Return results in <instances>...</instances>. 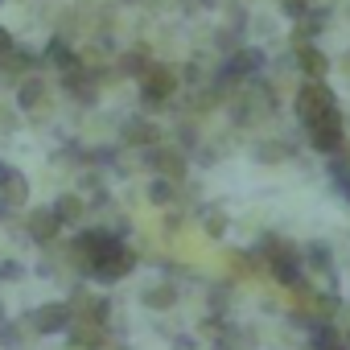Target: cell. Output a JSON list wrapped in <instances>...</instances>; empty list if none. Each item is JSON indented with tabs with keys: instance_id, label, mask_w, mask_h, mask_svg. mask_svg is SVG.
Returning <instances> with one entry per match:
<instances>
[{
	"instance_id": "14",
	"label": "cell",
	"mask_w": 350,
	"mask_h": 350,
	"mask_svg": "<svg viewBox=\"0 0 350 350\" xmlns=\"http://www.w3.org/2000/svg\"><path fill=\"white\" fill-rule=\"evenodd\" d=\"M346 70H350V54H346Z\"/></svg>"
},
{
	"instance_id": "6",
	"label": "cell",
	"mask_w": 350,
	"mask_h": 350,
	"mask_svg": "<svg viewBox=\"0 0 350 350\" xmlns=\"http://www.w3.org/2000/svg\"><path fill=\"white\" fill-rule=\"evenodd\" d=\"M29 325H33V329H42V334L62 329V325H66V305H46V309L29 313Z\"/></svg>"
},
{
	"instance_id": "13",
	"label": "cell",
	"mask_w": 350,
	"mask_h": 350,
	"mask_svg": "<svg viewBox=\"0 0 350 350\" xmlns=\"http://www.w3.org/2000/svg\"><path fill=\"white\" fill-rule=\"evenodd\" d=\"M9 50H13V33H9V29H5V25H0V58H5V54H9Z\"/></svg>"
},
{
	"instance_id": "3",
	"label": "cell",
	"mask_w": 350,
	"mask_h": 350,
	"mask_svg": "<svg viewBox=\"0 0 350 350\" xmlns=\"http://www.w3.org/2000/svg\"><path fill=\"white\" fill-rule=\"evenodd\" d=\"M144 103L148 107H157V103H165L169 95H173V87H178V79H173V70H165V66H148L144 75Z\"/></svg>"
},
{
	"instance_id": "9",
	"label": "cell",
	"mask_w": 350,
	"mask_h": 350,
	"mask_svg": "<svg viewBox=\"0 0 350 350\" xmlns=\"http://www.w3.org/2000/svg\"><path fill=\"white\" fill-rule=\"evenodd\" d=\"M42 95H46V87H42V83H21V107L42 103Z\"/></svg>"
},
{
	"instance_id": "2",
	"label": "cell",
	"mask_w": 350,
	"mask_h": 350,
	"mask_svg": "<svg viewBox=\"0 0 350 350\" xmlns=\"http://www.w3.org/2000/svg\"><path fill=\"white\" fill-rule=\"evenodd\" d=\"M309 140L321 152H338L342 148V116H338V107H329L317 120H309Z\"/></svg>"
},
{
	"instance_id": "12",
	"label": "cell",
	"mask_w": 350,
	"mask_h": 350,
	"mask_svg": "<svg viewBox=\"0 0 350 350\" xmlns=\"http://www.w3.org/2000/svg\"><path fill=\"white\" fill-rule=\"evenodd\" d=\"M169 198H173V186L157 182V186H152V202H169Z\"/></svg>"
},
{
	"instance_id": "5",
	"label": "cell",
	"mask_w": 350,
	"mask_h": 350,
	"mask_svg": "<svg viewBox=\"0 0 350 350\" xmlns=\"http://www.w3.org/2000/svg\"><path fill=\"white\" fill-rule=\"evenodd\" d=\"M297 66H301L309 79H321V75L329 70V58H325L317 46H309V42H305V46H297Z\"/></svg>"
},
{
	"instance_id": "8",
	"label": "cell",
	"mask_w": 350,
	"mask_h": 350,
	"mask_svg": "<svg viewBox=\"0 0 350 350\" xmlns=\"http://www.w3.org/2000/svg\"><path fill=\"white\" fill-rule=\"evenodd\" d=\"M29 231H33L38 239H50V235L58 231V215H54V211H38V215L29 219Z\"/></svg>"
},
{
	"instance_id": "11",
	"label": "cell",
	"mask_w": 350,
	"mask_h": 350,
	"mask_svg": "<svg viewBox=\"0 0 350 350\" xmlns=\"http://www.w3.org/2000/svg\"><path fill=\"white\" fill-rule=\"evenodd\" d=\"M79 211H83V206H79L75 198H62V202L54 206V215H58V223H70V219H79Z\"/></svg>"
},
{
	"instance_id": "4",
	"label": "cell",
	"mask_w": 350,
	"mask_h": 350,
	"mask_svg": "<svg viewBox=\"0 0 350 350\" xmlns=\"http://www.w3.org/2000/svg\"><path fill=\"white\" fill-rule=\"evenodd\" d=\"M260 66H264V50H256V46H239V50H231L227 75H231V79H243V75H256Z\"/></svg>"
},
{
	"instance_id": "1",
	"label": "cell",
	"mask_w": 350,
	"mask_h": 350,
	"mask_svg": "<svg viewBox=\"0 0 350 350\" xmlns=\"http://www.w3.org/2000/svg\"><path fill=\"white\" fill-rule=\"evenodd\" d=\"M334 107V91L321 83V79H309L301 91H297V116L309 124V120H317L321 111H329Z\"/></svg>"
},
{
	"instance_id": "10",
	"label": "cell",
	"mask_w": 350,
	"mask_h": 350,
	"mask_svg": "<svg viewBox=\"0 0 350 350\" xmlns=\"http://www.w3.org/2000/svg\"><path fill=\"white\" fill-rule=\"evenodd\" d=\"M128 140H136V144H148V140H152V124H144V120H132V124H128Z\"/></svg>"
},
{
	"instance_id": "15",
	"label": "cell",
	"mask_w": 350,
	"mask_h": 350,
	"mask_svg": "<svg viewBox=\"0 0 350 350\" xmlns=\"http://www.w3.org/2000/svg\"><path fill=\"white\" fill-rule=\"evenodd\" d=\"M0 5H5V0H0Z\"/></svg>"
},
{
	"instance_id": "7",
	"label": "cell",
	"mask_w": 350,
	"mask_h": 350,
	"mask_svg": "<svg viewBox=\"0 0 350 350\" xmlns=\"http://www.w3.org/2000/svg\"><path fill=\"white\" fill-rule=\"evenodd\" d=\"M25 194H29V186H25L21 173H13L9 165H0V198H9V202H25Z\"/></svg>"
}]
</instances>
